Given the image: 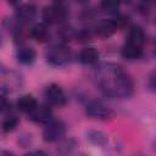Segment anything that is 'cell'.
Masks as SVG:
<instances>
[{"label":"cell","instance_id":"1","mask_svg":"<svg viewBox=\"0 0 156 156\" xmlns=\"http://www.w3.org/2000/svg\"><path fill=\"white\" fill-rule=\"evenodd\" d=\"M94 80L104 95L116 99L129 98L134 91L133 79L119 65L102 62L94 69Z\"/></svg>","mask_w":156,"mask_h":156},{"label":"cell","instance_id":"2","mask_svg":"<svg viewBox=\"0 0 156 156\" xmlns=\"http://www.w3.org/2000/svg\"><path fill=\"white\" fill-rule=\"evenodd\" d=\"M46 60L52 66H63L71 60V51L65 44H55L49 48Z\"/></svg>","mask_w":156,"mask_h":156},{"label":"cell","instance_id":"3","mask_svg":"<svg viewBox=\"0 0 156 156\" xmlns=\"http://www.w3.org/2000/svg\"><path fill=\"white\" fill-rule=\"evenodd\" d=\"M67 9L61 4H51L43 11V20L46 24H60L67 18Z\"/></svg>","mask_w":156,"mask_h":156},{"label":"cell","instance_id":"4","mask_svg":"<svg viewBox=\"0 0 156 156\" xmlns=\"http://www.w3.org/2000/svg\"><path fill=\"white\" fill-rule=\"evenodd\" d=\"M66 133V124L60 119H52L45 124L43 130V139L46 143H55L62 139Z\"/></svg>","mask_w":156,"mask_h":156},{"label":"cell","instance_id":"5","mask_svg":"<svg viewBox=\"0 0 156 156\" xmlns=\"http://www.w3.org/2000/svg\"><path fill=\"white\" fill-rule=\"evenodd\" d=\"M85 112L89 117L95 119H108L113 116L112 110L100 100H91L87 104Z\"/></svg>","mask_w":156,"mask_h":156},{"label":"cell","instance_id":"6","mask_svg":"<svg viewBox=\"0 0 156 156\" xmlns=\"http://www.w3.org/2000/svg\"><path fill=\"white\" fill-rule=\"evenodd\" d=\"M45 98L46 100L55 106H63L67 102V98L62 88L57 84H50L45 89Z\"/></svg>","mask_w":156,"mask_h":156},{"label":"cell","instance_id":"7","mask_svg":"<svg viewBox=\"0 0 156 156\" xmlns=\"http://www.w3.org/2000/svg\"><path fill=\"white\" fill-rule=\"evenodd\" d=\"M29 119L35 123H44L48 124L50 121H52V111L48 105H38L29 115Z\"/></svg>","mask_w":156,"mask_h":156},{"label":"cell","instance_id":"8","mask_svg":"<svg viewBox=\"0 0 156 156\" xmlns=\"http://www.w3.org/2000/svg\"><path fill=\"white\" fill-rule=\"evenodd\" d=\"M37 16V7L32 4H22L16 9V20L21 24L30 23Z\"/></svg>","mask_w":156,"mask_h":156},{"label":"cell","instance_id":"9","mask_svg":"<svg viewBox=\"0 0 156 156\" xmlns=\"http://www.w3.org/2000/svg\"><path fill=\"white\" fill-rule=\"evenodd\" d=\"M121 54L127 60H138V58L143 57L144 50H143V46H139V45H135V44L126 41L124 45L122 46Z\"/></svg>","mask_w":156,"mask_h":156},{"label":"cell","instance_id":"10","mask_svg":"<svg viewBox=\"0 0 156 156\" xmlns=\"http://www.w3.org/2000/svg\"><path fill=\"white\" fill-rule=\"evenodd\" d=\"M30 37L39 41V43H45L50 38V30L48 28L46 23H37L32 27L30 29Z\"/></svg>","mask_w":156,"mask_h":156},{"label":"cell","instance_id":"11","mask_svg":"<svg viewBox=\"0 0 156 156\" xmlns=\"http://www.w3.org/2000/svg\"><path fill=\"white\" fill-rule=\"evenodd\" d=\"M127 43H132L139 46H144L145 43V33L140 26H132L129 28L128 35H127Z\"/></svg>","mask_w":156,"mask_h":156},{"label":"cell","instance_id":"12","mask_svg":"<svg viewBox=\"0 0 156 156\" xmlns=\"http://www.w3.org/2000/svg\"><path fill=\"white\" fill-rule=\"evenodd\" d=\"M37 52L30 46H21L17 50V60L22 65H30L35 61Z\"/></svg>","mask_w":156,"mask_h":156},{"label":"cell","instance_id":"13","mask_svg":"<svg viewBox=\"0 0 156 156\" xmlns=\"http://www.w3.org/2000/svg\"><path fill=\"white\" fill-rule=\"evenodd\" d=\"M99 51L95 48H84L79 52V61L83 65H95L99 61Z\"/></svg>","mask_w":156,"mask_h":156},{"label":"cell","instance_id":"14","mask_svg":"<svg viewBox=\"0 0 156 156\" xmlns=\"http://www.w3.org/2000/svg\"><path fill=\"white\" fill-rule=\"evenodd\" d=\"M38 101L35 100V98H33L32 95H23L18 99L17 101V107L18 110H21L22 112H26V113H30L37 106H38Z\"/></svg>","mask_w":156,"mask_h":156},{"label":"cell","instance_id":"15","mask_svg":"<svg viewBox=\"0 0 156 156\" xmlns=\"http://www.w3.org/2000/svg\"><path fill=\"white\" fill-rule=\"evenodd\" d=\"M87 139L96 146H102L107 143V135L101 130H89L87 133Z\"/></svg>","mask_w":156,"mask_h":156},{"label":"cell","instance_id":"16","mask_svg":"<svg viewBox=\"0 0 156 156\" xmlns=\"http://www.w3.org/2000/svg\"><path fill=\"white\" fill-rule=\"evenodd\" d=\"M17 124H18V118L13 115H10L2 121V130L6 133L11 132L17 127Z\"/></svg>","mask_w":156,"mask_h":156},{"label":"cell","instance_id":"17","mask_svg":"<svg viewBox=\"0 0 156 156\" xmlns=\"http://www.w3.org/2000/svg\"><path fill=\"white\" fill-rule=\"evenodd\" d=\"M118 6H119V4L113 2V1H104L100 4V7L102 9V11H105L107 13H112V15H117Z\"/></svg>","mask_w":156,"mask_h":156},{"label":"cell","instance_id":"18","mask_svg":"<svg viewBox=\"0 0 156 156\" xmlns=\"http://www.w3.org/2000/svg\"><path fill=\"white\" fill-rule=\"evenodd\" d=\"M149 88L156 93V72H154L150 77H149Z\"/></svg>","mask_w":156,"mask_h":156},{"label":"cell","instance_id":"19","mask_svg":"<svg viewBox=\"0 0 156 156\" xmlns=\"http://www.w3.org/2000/svg\"><path fill=\"white\" fill-rule=\"evenodd\" d=\"M24 156H46V154L43 150H33V151L27 152Z\"/></svg>","mask_w":156,"mask_h":156},{"label":"cell","instance_id":"20","mask_svg":"<svg viewBox=\"0 0 156 156\" xmlns=\"http://www.w3.org/2000/svg\"><path fill=\"white\" fill-rule=\"evenodd\" d=\"M2 156H15L12 152H10V151H6V150H4L2 151Z\"/></svg>","mask_w":156,"mask_h":156},{"label":"cell","instance_id":"21","mask_svg":"<svg viewBox=\"0 0 156 156\" xmlns=\"http://www.w3.org/2000/svg\"><path fill=\"white\" fill-rule=\"evenodd\" d=\"M155 54H156V50H155Z\"/></svg>","mask_w":156,"mask_h":156}]
</instances>
